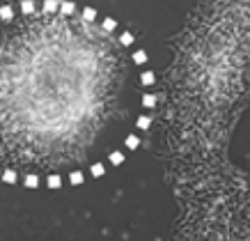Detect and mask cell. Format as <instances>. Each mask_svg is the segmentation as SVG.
Returning <instances> with one entry per match:
<instances>
[{
	"mask_svg": "<svg viewBox=\"0 0 250 241\" xmlns=\"http://www.w3.org/2000/svg\"><path fill=\"white\" fill-rule=\"evenodd\" d=\"M2 179L7 181V184H14V181H16V175L14 173H5V175H2Z\"/></svg>",
	"mask_w": 250,
	"mask_h": 241,
	"instance_id": "9a60e30c",
	"label": "cell"
},
{
	"mask_svg": "<svg viewBox=\"0 0 250 241\" xmlns=\"http://www.w3.org/2000/svg\"><path fill=\"white\" fill-rule=\"evenodd\" d=\"M48 186H51V189H58V186H60V177H58V175H53V177L48 179Z\"/></svg>",
	"mask_w": 250,
	"mask_h": 241,
	"instance_id": "7c38bea8",
	"label": "cell"
},
{
	"mask_svg": "<svg viewBox=\"0 0 250 241\" xmlns=\"http://www.w3.org/2000/svg\"><path fill=\"white\" fill-rule=\"evenodd\" d=\"M25 184H28L30 189H35V186H37V177H35V175H28V179H25Z\"/></svg>",
	"mask_w": 250,
	"mask_h": 241,
	"instance_id": "5bb4252c",
	"label": "cell"
},
{
	"mask_svg": "<svg viewBox=\"0 0 250 241\" xmlns=\"http://www.w3.org/2000/svg\"><path fill=\"white\" fill-rule=\"evenodd\" d=\"M21 7H23V12H32V2H30V0H25Z\"/></svg>",
	"mask_w": 250,
	"mask_h": 241,
	"instance_id": "ac0fdd59",
	"label": "cell"
},
{
	"mask_svg": "<svg viewBox=\"0 0 250 241\" xmlns=\"http://www.w3.org/2000/svg\"><path fill=\"white\" fill-rule=\"evenodd\" d=\"M0 16H2L5 21H9V19H12V9H9V7H0Z\"/></svg>",
	"mask_w": 250,
	"mask_h": 241,
	"instance_id": "9c48e42d",
	"label": "cell"
},
{
	"mask_svg": "<svg viewBox=\"0 0 250 241\" xmlns=\"http://www.w3.org/2000/svg\"><path fill=\"white\" fill-rule=\"evenodd\" d=\"M83 16H85V21H92V19L97 16V12H94V9H92V7H87V9H85V12H83Z\"/></svg>",
	"mask_w": 250,
	"mask_h": 241,
	"instance_id": "8fae6325",
	"label": "cell"
},
{
	"mask_svg": "<svg viewBox=\"0 0 250 241\" xmlns=\"http://www.w3.org/2000/svg\"><path fill=\"white\" fill-rule=\"evenodd\" d=\"M143 104L147 106V108H152V106H156V99H154L152 94H145V97H143Z\"/></svg>",
	"mask_w": 250,
	"mask_h": 241,
	"instance_id": "5b68a950",
	"label": "cell"
},
{
	"mask_svg": "<svg viewBox=\"0 0 250 241\" xmlns=\"http://www.w3.org/2000/svg\"><path fill=\"white\" fill-rule=\"evenodd\" d=\"M138 127H140V129H149V117H140V120H138Z\"/></svg>",
	"mask_w": 250,
	"mask_h": 241,
	"instance_id": "2e32d148",
	"label": "cell"
},
{
	"mask_svg": "<svg viewBox=\"0 0 250 241\" xmlns=\"http://www.w3.org/2000/svg\"><path fill=\"white\" fill-rule=\"evenodd\" d=\"M138 145H140V140H138L136 136H129V138H126V147H129V150H136Z\"/></svg>",
	"mask_w": 250,
	"mask_h": 241,
	"instance_id": "277c9868",
	"label": "cell"
},
{
	"mask_svg": "<svg viewBox=\"0 0 250 241\" xmlns=\"http://www.w3.org/2000/svg\"><path fill=\"white\" fill-rule=\"evenodd\" d=\"M92 175H94V177H101V175H104V166H101V163H94V166H92Z\"/></svg>",
	"mask_w": 250,
	"mask_h": 241,
	"instance_id": "ba28073f",
	"label": "cell"
},
{
	"mask_svg": "<svg viewBox=\"0 0 250 241\" xmlns=\"http://www.w3.org/2000/svg\"><path fill=\"white\" fill-rule=\"evenodd\" d=\"M60 9L64 14H74V12H76V7H74L71 2H60Z\"/></svg>",
	"mask_w": 250,
	"mask_h": 241,
	"instance_id": "7a4b0ae2",
	"label": "cell"
},
{
	"mask_svg": "<svg viewBox=\"0 0 250 241\" xmlns=\"http://www.w3.org/2000/svg\"><path fill=\"white\" fill-rule=\"evenodd\" d=\"M110 161H113L115 166H117V163H122V161H124V156H122L120 152H113V154H110Z\"/></svg>",
	"mask_w": 250,
	"mask_h": 241,
	"instance_id": "30bf717a",
	"label": "cell"
},
{
	"mask_svg": "<svg viewBox=\"0 0 250 241\" xmlns=\"http://www.w3.org/2000/svg\"><path fill=\"white\" fill-rule=\"evenodd\" d=\"M58 7H60V2H55V0H46V2H44V9H46V12H55Z\"/></svg>",
	"mask_w": 250,
	"mask_h": 241,
	"instance_id": "6da1fadb",
	"label": "cell"
},
{
	"mask_svg": "<svg viewBox=\"0 0 250 241\" xmlns=\"http://www.w3.org/2000/svg\"><path fill=\"white\" fill-rule=\"evenodd\" d=\"M104 28H106V30H113V28H115V21H113V19H106V21H104Z\"/></svg>",
	"mask_w": 250,
	"mask_h": 241,
	"instance_id": "e0dca14e",
	"label": "cell"
},
{
	"mask_svg": "<svg viewBox=\"0 0 250 241\" xmlns=\"http://www.w3.org/2000/svg\"><path fill=\"white\" fill-rule=\"evenodd\" d=\"M131 42H133V35H131V32H124V35H122V44L129 46Z\"/></svg>",
	"mask_w": 250,
	"mask_h": 241,
	"instance_id": "4fadbf2b",
	"label": "cell"
},
{
	"mask_svg": "<svg viewBox=\"0 0 250 241\" xmlns=\"http://www.w3.org/2000/svg\"><path fill=\"white\" fill-rule=\"evenodd\" d=\"M143 83L145 85H152L154 83V71H145V74H143Z\"/></svg>",
	"mask_w": 250,
	"mask_h": 241,
	"instance_id": "8992f818",
	"label": "cell"
},
{
	"mask_svg": "<svg viewBox=\"0 0 250 241\" xmlns=\"http://www.w3.org/2000/svg\"><path fill=\"white\" fill-rule=\"evenodd\" d=\"M71 184H74V186L83 184V175H81V173H71Z\"/></svg>",
	"mask_w": 250,
	"mask_h": 241,
	"instance_id": "52a82bcc",
	"label": "cell"
},
{
	"mask_svg": "<svg viewBox=\"0 0 250 241\" xmlns=\"http://www.w3.org/2000/svg\"><path fill=\"white\" fill-rule=\"evenodd\" d=\"M133 60H136L138 65H143V62L147 60V53H145V51H136V53H133Z\"/></svg>",
	"mask_w": 250,
	"mask_h": 241,
	"instance_id": "3957f363",
	"label": "cell"
}]
</instances>
